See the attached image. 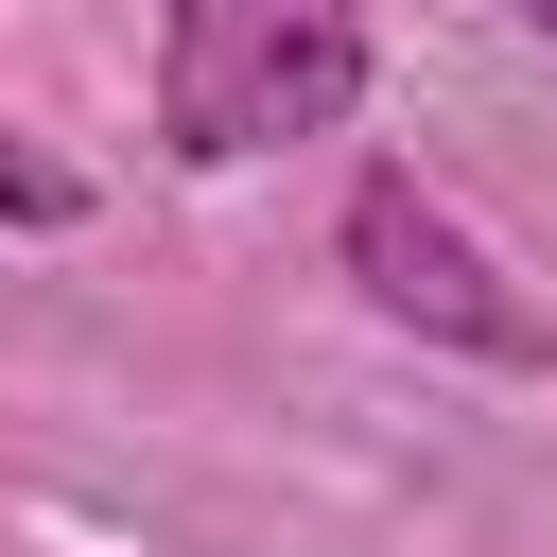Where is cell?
<instances>
[{
  "mask_svg": "<svg viewBox=\"0 0 557 557\" xmlns=\"http://www.w3.org/2000/svg\"><path fill=\"white\" fill-rule=\"evenodd\" d=\"M366 104V0H157V122L174 157H296Z\"/></svg>",
  "mask_w": 557,
  "mask_h": 557,
  "instance_id": "obj_1",
  "label": "cell"
},
{
  "mask_svg": "<svg viewBox=\"0 0 557 557\" xmlns=\"http://www.w3.org/2000/svg\"><path fill=\"white\" fill-rule=\"evenodd\" d=\"M348 278H366V313L383 331H418V348H470V366H540V296L418 191V174H366L348 191Z\"/></svg>",
  "mask_w": 557,
  "mask_h": 557,
  "instance_id": "obj_2",
  "label": "cell"
},
{
  "mask_svg": "<svg viewBox=\"0 0 557 557\" xmlns=\"http://www.w3.org/2000/svg\"><path fill=\"white\" fill-rule=\"evenodd\" d=\"M0 226H87V174H70V157H35L17 122H0Z\"/></svg>",
  "mask_w": 557,
  "mask_h": 557,
  "instance_id": "obj_3",
  "label": "cell"
},
{
  "mask_svg": "<svg viewBox=\"0 0 557 557\" xmlns=\"http://www.w3.org/2000/svg\"><path fill=\"white\" fill-rule=\"evenodd\" d=\"M505 17H540V35H557V0H505Z\"/></svg>",
  "mask_w": 557,
  "mask_h": 557,
  "instance_id": "obj_4",
  "label": "cell"
}]
</instances>
